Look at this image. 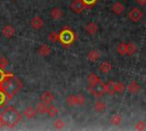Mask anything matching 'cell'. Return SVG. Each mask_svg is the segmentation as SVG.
I'll return each mask as SVG.
<instances>
[{"label":"cell","mask_w":146,"mask_h":131,"mask_svg":"<svg viewBox=\"0 0 146 131\" xmlns=\"http://www.w3.org/2000/svg\"><path fill=\"white\" fill-rule=\"evenodd\" d=\"M22 88H23L22 81L11 74H7L3 77V80L0 82V90H2L9 99H11L18 91H21Z\"/></svg>","instance_id":"1"},{"label":"cell","mask_w":146,"mask_h":131,"mask_svg":"<svg viewBox=\"0 0 146 131\" xmlns=\"http://www.w3.org/2000/svg\"><path fill=\"white\" fill-rule=\"evenodd\" d=\"M0 116H1V120L3 122V125L7 128H14L22 120V114L13 106L6 107L1 112Z\"/></svg>","instance_id":"2"},{"label":"cell","mask_w":146,"mask_h":131,"mask_svg":"<svg viewBox=\"0 0 146 131\" xmlns=\"http://www.w3.org/2000/svg\"><path fill=\"white\" fill-rule=\"evenodd\" d=\"M76 39V35L74 34V32L72 30H70L68 27H65L63 31L59 32V42L65 46V47H68L71 46Z\"/></svg>","instance_id":"3"},{"label":"cell","mask_w":146,"mask_h":131,"mask_svg":"<svg viewBox=\"0 0 146 131\" xmlns=\"http://www.w3.org/2000/svg\"><path fill=\"white\" fill-rule=\"evenodd\" d=\"M89 92H90L91 95H94L95 97H100V96H103V95L105 93V83L102 82V81H99V82H97V83L90 85V87H89Z\"/></svg>","instance_id":"4"},{"label":"cell","mask_w":146,"mask_h":131,"mask_svg":"<svg viewBox=\"0 0 146 131\" xmlns=\"http://www.w3.org/2000/svg\"><path fill=\"white\" fill-rule=\"evenodd\" d=\"M66 103L68 106H82L86 103V99L82 95H70L66 98Z\"/></svg>","instance_id":"5"},{"label":"cell","mask_w":146,"mask_h":131,"mask_svg":"<svg viewBox=\"0 0 146 131\" xmlns=\"http://www.w3.org/2000/svg\"><path fill=\"white\" fill-rule=\"evenodd\" d=\"M128 17H129L130 21H132V22L136 23V22H138V21L141 19V17H143V13H141V10H140L139 8H132V9L129 11Z\"/></svg>","instance_id":"6"},{"label":"cell","mask_w":146,"mask_h":131,"mask_svg":"<svg viewBox=\"0 0 146 131\" xmlns=\"http://www.w3.org/2000/svg\"><path fill=\"white\" fill-rule=\"evenodd\" d=\"M71 9L75 13H81L82 10L86 9V6L83 3L82 0H74L72 3H71Z\"/></svg>","instance_id":"7"},{"label":"cell","mask_w":146,"mask_h":131,"mask_svg":"<svg viewBox=\"0 0 146 131\" xmlns=\"http://www.w3.org/2000/svg\"><path fill=\"white\" fill-rule=\"evenodd\" d=\"M31 26H32L34 30H40V28L43 26V19H42L40 16H34V17L31 19Z\"/></svg>","instance_id":"8"},{"label":"cell","mask_w":146,"mask_h":131,"mask_svg":"<svg viewBox=\"0 0 146 131\" xmlns=\"http://www.w3.org/2000/svg\"><path fill=\"white\" fill-rule=\"evenodd\" d=\"M54 98H55V96H54V93H52L51 91H46V92H43V93L40 96L41 101L44 103V104H50V103H52Z\"/></svg>","instance_id":"9"},{"label":"cell","mask_w":146,"mask_h":131,"mask_svg":"<svg viewBox=\"0 0 146 131\" xmlns=\"http://www.w3.org/2000/svg\"><path fill=\"white\" fill-rule=\"evenodd\" d=\"M86 32H87L88 34H90V35H95V34L98 32V26H97L95 23L90 22V23H88L87 26H86Z\"/></svg>","instance_id":"10"},{"label":"cell","mask_w":146,"mask_h":131,"mask_svg":"<svg viewBox=\"0 0 146 131\" xmlns=\"http://www.w3.org/2000/svg\"><path fill=\"white\" fill-rule=\"evenodd\" d=\"M128 90L130 93H137L139 90H140V84L137 82V81H131L129 84H128Z\"/></svg>","instance_id":"11"},{"label":"cell","mask_w":146,"mask_h":131,"mask_svg":"<svg viewBox=\"0 0 146 131\" xmlns=\"http://www.w3.org/2000/svg\"><path fill=\"white\" fill-rule=\"evenodd\" d=\"M2 33L6 38H11L15 35V28L11 26V25H6L3 28H2Z\"/></svg>","instance_id":"12"},{"label":"cell","mask_w":146,"mask_h":131,"mask_svg":"<svg viewBox=\"0 0 146 131\" xmlns=\"http://www.w3.org/2000/svg\"><path fill=\"white\" fill-rule=\"evenodd\" d=\"M112 10L115 15H121L123 11H124V6L121 3V2H115L113 6H112Z\"/></svg>","instance_id":"13"},{"label":"cell","mask_w":146,"mask_h":131,"mask_svg":"<svg viewBox=\"0 0 146 131\" xmlns=\"http://www.w3.org/2000/svg\"><path fill=\"white\" fill-rule=\"evenodd\" d=\"M22 114H23V116L26 117V118H33V117L36 115V110H35L34 108H32V107H27V108L24 109V112H23Z\"/></svg>","instance_id":"14"},{"label":"cell","mask_w":146,"mask_h":131,"mask_svg":"<svg viewBox=\"0 0 146 131\" xmlns=\"http://www.w3.org/2000/svg\"><path fill=\"white\" fill-rule=\"evenodd\" d=\"M105 92H107L110 95L115 93V82L114 81H108L107 83H105Z\"/></svg>","instance_id":"15"},{"label":"cell","mask_w":146,"mask_h":131,"mask_svg":"<svg viewBox=\"0 0 146 131\" xmlns=\"http://www.w3.org/2000/svg\"><path fill=\"white\" fill-rule=\"evenodd\" d=\"M112 69V65L110 62H103L100 65H99V71L104 74H107Z\"/></svg>","instance_id":"16"},{"label":"cell","mask_w":146,"mask_h":131,"mask_svg":"<svg viewBox=\"0 0 146 131\" xmlns=\"http://www.w3.org/2000/svg\"><path fill=\"white\" fill-rule=\"evenodd\" d=\"M38 52H39L41 56L46 57V56H49V55H50L51 49H50V47H48L47 44H42V46L38 49Z\"/></svg>","instance_id":"17"},{"label":"cell","mask_w":146,"mask_h":131,"mask_svg":"<svg viewBox=\"0 0 146 131\" xmlns=\"http://www.w3.org/2000/svg\"><path fill=\"white\" fill-rule=\"evenodd\" d=\"M47 108H48V104H44V103H39L38 105H36V108H35V110H36V113H39V114H46L47 113Z\"/></svg>","instance_id":"18"},{"label":"cell","mask_w":146,"mask_h":131,"mask_svg":"<svg viewBox=\"0 0 146 131\" xmlns=\"http://www.w3.org/2000/svg\"><path fill=\"white\" fill-rule=\"evenodd\" d=\"M94 108H95L96 112H98V113H103V112L106 109V105H105V103H103V101L99 100V101H96V103H95Z\"/></svg>","instance_id":"19"},{"label":"cell","mask_w":146,"mask_h":131,"mask_svg":"<svg viewBox=\"0 0 146 131\" xmlns=\"http://www.w3.org/2000/svg\"><path fill=\"white\" fill-rule=\"evenodd\" d=\"M116 51H117V54L121 55V56L127 55V43H123V42L119 43L117 47H116Z\"/></svg>","instance_id":"20"},{"label":"cell","mask_w":146,"mask_h":131,"mask_svg":"<svg viewBox=\"0 0 146 131\" xmlns=\"http://www.w3.org/2000/svg\"><path fill=\"white\" fill-rule=\"evenodd\" d=\"M62 16H63V11H62L60 8L56 7V8H54V9L51 10V17H52L54 19H59Z\"/></svg>","instance_id":"21"},{"label":"cell","mask_w":146,"mask_h":131,"mask_svg":"<svg viewBox=\"0 0 146 131\" xmlns=\"http://www.w3.org/2000/svg\"><path fill=\"white\" fill-rule=\"evenodd\" d=\"M137 51V46L133 42H129L127 43V55H133Z\"/></svg>","instance_id":"22"},{"label":"cell","mask_w":146,"mask_h":131,"mask_svg":"<svg viewBox=\"0 0 146 131\" xmlns=\"http://www.w3.org/2000/svg\"><path fill=\"white\" fill-rule=\"evenodd\" d=\"M99 52L97 51V50H90L89 52H88V59L90 60V62H96L98 58H99Z\"/></svg>","instance_id":"23"},{"label":"cell","mask_w":146,"mask_h":131,"mask_svg":"<svg viewBox=\"0 0 146 131\" xmlns=\"http://www.w3.org/2000/svg\"><path fill=\"white\" fill-rule=\"evenodd\" d=\"M99 81H100V79L98 77L97 74H95V73H90V74L88 75V82H89V85H92V84H95V83H97V82H99Z\"/></svg>","instance_id":"24"},{"label":"cell","mask_w":146,"mask_h":131,"mask_svg":"<svg viewBox=\"0 0 146 131\" xmlns=\"http://www.w3.org/2000/svg\"><path fill=\"white\" fill-rule=\"evenodd\" d=\"M47 114H48L50 117H54V116H56V115L58 114V108L55 107L54 105H49L48 108H47Z\"/></svg>","instance_id":"25"},{"label":"cell","mask_w":146,"mask_h":131,"mask_svg":"<svg viewBox=\"0 0 146 131\" xmlns=\"http://www.w3.org/2000/svg\"><path fill=\"white\" fill-rule=\"evenodd\" d=\"M122 122V117L119 115V114H114L112 117H111V123L113 125H120Z\"/></svg>","instance_id":"26"},{"label":"cell","mask_w":146,"mask_h":131,"mask_svg":"<svg viewBox=\"0 0 146 131\" xmlns=\"http://www.w3.org/2000/svg\"><path fill=\"white\" fill-rule=\"evenodd\" d=\"M8 100H9V98L7 97V95H6L2 90H0V107L5 106V105L7 104Z\"/></svg>","instance_id":"27"},{"label":"cell","mask_w":146,"mask_h":131,"mask_svg":"<svg viewBox=\"0 0 146 131\" xmlns=\"http://www.w3.org/2000/svg\"><path fill=\"white\" fill-rule=\"evenodd\" d=\"M48 39L50 42H57L59 41V32H51L48 35Z\"/></svg>","instance_id":"28"},{"label":"cell","mask_w":146,"mask_h":131,"mask_svg":"<svg viewBox=\"0 0 146 131\" xmlns=\"http://www.w3.org/2000/svg\"><path fill=\"white\" fill-rule=\"evenodd\" d=\"M125 89V85L122 82H115V92L116 93H121L123 92Z\"/></svg>","instance_id":"29"},{"label":"cell","mask_w":146,"mask_h":131,"mask_svg":"<svg viewBox=\"0 0 146 131\" xmlns=\"http://www.w3.org/2000/svg\"><path fill=\"white\" fill-rule=\"evenodd\" d=\"M55 129H58V130H60V129H63L64 126H65V123H64V121L63 120H60V118H58V120H56L55 121Z\"/></svg>","instance_id":"30"},{"label":"cell","mask_w":146,"mask_h":131,"mask_svg":"<svg viewBox=\"0 0 146 131\" xmlns=\"http://www.w3.org/2000/svg\"><path fill=\"white\" fill-rule=\"evenodd\" d=\"M135 129H136V130H145V129H146L145 122H144V121H139V122H137L136 125H135Z\"/></svg>","instance_id":"31"},{"label":"cell","mask_w":146,"mask_h":131,"mask_svg":"<svg viewBox=\"0 0 146 131\" xmlns=\"http://www.w3.org/2000/svg\"><path fill=\"white\" fill-rule=\"evenodd\" d=\"M8 65V60L5 58V57H0V68L1 69H5Z\"/></svg>","instance_id":"32"},{"label":"cell","mask_w":146,"mask_h":131,"mask_svg":"<svg viewBox=\"0 0 146 131\" xmlns=\"http://www.w3.org/2000/svg\"><path fill=\"white\" fill-rule=\"evenodd\" d=\"M82 1H83V3H84L86 8L91 7V6H94V5L97 2V0H82Z\"/></svg>","instance_id":"33"},{"label":"cell","mask_w":146,"mask_h":131,"mask_svg":"<svg viewBox=\"0 0 146 131\" xmlns=\"http://www.w3.org/2000/svg\"><path fill=\"white\" fill-rule=\"evenodd\" d=\"M136 1H137V3L140 5V6H146V0H136Z\"/></svg>","instance_id":"34"},{"label":"cell","mask_w":146,"mask_h":131,"mask_svg":"<svg viewBox=\"0 0 146 131\" xmlns=\"http://www.w3.org/2000/svg\"><path fill=\"white\" fill-rule=\"evenodd\" d=\"M5 125H3V122H2V120H1V116H0V129H2Z\"/></svg>","instance_id":"35"}]
</instances>
